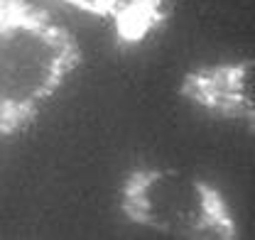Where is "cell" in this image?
<instances>
[{
  "label": "cell",
  "mask_w": 255,
  "mask_h": 240,
  "mask_svg": "<svg viewBox=\"0 0 255 240\" xmlns=\"http://www.w3.org/2000/svg\"><path fill=\"white\" fill-rule=\"evenodd\" d=\"M71 30L32 0H0V137L39 120L81 66Z\"/></svg>",
  "instance_id": "1"
},
{
  "label": "cell",
  "mask_w": 255,
  "mask_h": 240,
  "mask_svg": "<svg viewBox=\"0 0 255 240\" xmlns=\"http://www.w3.org/2000/svg\"><path fill=\"white\" fill-rule=\"evenodd\" d=\"M118 199L128 223L172 238L236 240L241 236L221 189L179 169H132L121 184Z\"/></svg>",
  "instance_id": "2"
},
{
  "label": "cell",
  "mask_w": 255,
  "mask_h": 240,
  "mask_svg": "<svg viewBox=\"0 0 255 240\" xmlns=\"http://www.w3.org/2000/svg\"><path fill=\"white\" fill-rule=\"evenodd\" d=\"M179 96L194 108L255 135V54L189 69L179 81Z\"/></svg>",
  "instance_id": "3"
},
{
  "label": "cell",
  "mask_w": 255,
  "mask_h": 240,
  "mask_svg": "<svg viewBox=\"0 0 255 240\" xmlns=\"http://www.w3.org/2000/svg\"><path fill=\"white\" fill-rule=\"evenodd\" d=\"M103 20L121 44H140L169 20V0H59Z\"/></svg>",
  "instance_id": "4"
}]
</instances>
